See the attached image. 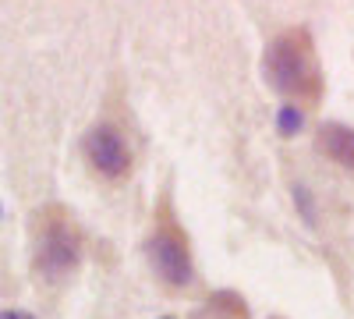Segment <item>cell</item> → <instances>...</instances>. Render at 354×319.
Listing matches in <instances>:
<instances>
[{
    "label": "cell",
    "mask_w": 354,
    "mask_h": 319,
    "mask_svg": "<svg viewBox=\"0 0 354 319\" xmlns=\"http://www.w3.org/2000/svg\"><path fill=\"white\" fill-rule=\"evenodd\" d=\"M262 78L270 89L298 107H319L326 93V78L308 28H283L262 53Z\"/></svg>",
    "instance_id": "6da1fadb"
},
{
    "label": "cell",
    "mask_w": 354,
    "mask_h": 319,
    "mask_svg": "<svg viewBox=\"0 0 354 319\" xmlns=\"http://www.w3.org/2000/svg\"><path fill=\"white\" fill-rule=\"evenodd\" d=\"M32 266L43 284H64L82 266V235L68 210L43 206L32 224Z\"/></svg>",
    "instance_id": "7a4b0ae2"
},
{
    "label": "cell",
    "mask_w": 354,
    "mask_h": 319,
    "mask_svg": "<svg viewBox=\"0 0 354 319\" xmlns=\"http://www.w3.org/2000/svg\"><path fill=\"white\" fill-rule=\"evenodd\" d=\"M145 255H149V266L153 273L160 277L163 287L170 291H185L195 277V266H192V245H188V235L181 230L170 217L167 206H160L156 213V224H153V235L145 241Z\"/></svg>",
    "instance_id": "3957f363"
},
{
    "label": "cell",
    "mask_w": 354,
    "mask_h": 319,
    "mask_svg": "<svg viewBox=\"0 0 354 319\" xmlns=\"http://www.w3.org/2000/svg\"><path fill=\"white\" fill-rule=\"evenodd\" d=\"M82 153L93 174L103 181H124L131 174V146L117 125H93L82 138Z\"/></svg>",
    "instance_id": "277c9868"
},
{
    "label": "cell",
    "mask_w": 354,
    "mask_h": 319,
    "mask_svg": "<svg viewBox=\"0 0 354 319\" xmlns=\"http://www.w3.org/2000/svg\"><path fill=\"white\" fill-rule=\"evenodd\" d=\"M315 149L326 160H333L337 167H344L347 174H354V128L322 125L315 131Z\"/></svg>",
    "instance_id": "5b68a950"
},
{
    "label": "cell",
    "mask_w": 354,
    "mask_h": 319,
    "mask_svg": "<svg viewBox=\"0 0 354 319\" xmlns=\"http://www.w3.org/2000/svg\"><path fill=\"white\" fill-rule=\"evenodd\" d=\"M202 319H248V309H245V302L238 295L223 291V295H213L209 302H205Z\"/></svg>",
    "instance_id": "8992f818"
},
{
    "label": "cell",
    "mask_w": 354,
    "mask_h": 319,
    "mask_svg": "<svg viewBox=\"0 0 354 319\" xmlns=\"http://www.w3.org/2000/svg\"><path fill=\"white\" fill-rule=\"evenodd\" d=\"M0 319H36L32 312H21V309H4L0 312Z\"/></svg>",
    "instance_id": "52a82bcc"
}]
</instances>
